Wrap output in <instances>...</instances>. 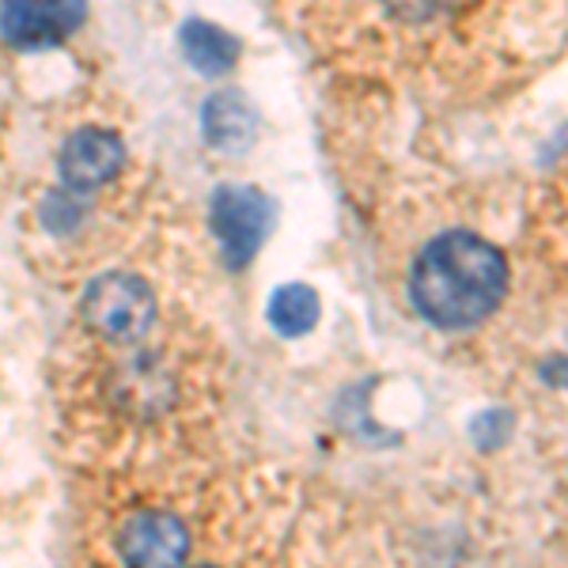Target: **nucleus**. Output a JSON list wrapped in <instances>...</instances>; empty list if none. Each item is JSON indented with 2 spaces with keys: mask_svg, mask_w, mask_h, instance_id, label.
I'll use <instances>...</instances> for the list:
<instances>
[{
  "mask_svg": "<svg viewBox=\"0 0 568 568\" xmlns=\"http://www.w3.org/2000/svg\"><path fill=\"white\" fill-rule=\"evenodd\" d=\"M508 265L497 246L470 232L439 235L420 251L409 277L414 307L444 329L474 326L504 300Z\"/></svg>",
  "mask_w": 568,
  "mask_h": 568,
  "instance_id": "nucleus-1",
  "label": "nucleus"
},
{
  "mask_svg": "<svg viewBox=\"0 0 568 568\" xmlns=\"http://www.w3.org/2000/svg\"><path fill=\"white\" fill-rule=\"evenodd\" d=\"M80 315L106 342H141L152 326L155 300L144 288V281L130 273H106V277L91 281L84 300H80Z\"/></svg>",
  "mask_w": 568,
  "mask_h": 568,
  "instance_id": "nucleus-2",
  "label": "nucleus"
},
{
  "mask_svg": "<svg viewBox=\"0 0 568 568\" xmlns=\"http://www.w3.org/2000/svg\"><path fill=\"white\" fill-rule=\"evenodd\" d=\"M122 568H182L190 535L171 511H136L114 538Z\"/></svg>",
  "mask_w": 568,
  "mask_h": 568,
  "instance_id": "nucleus-3",
  "label": "nucleus"
},
{
  "mask_svg": "<svg viewBox=\"0 0 568 568\" xmlns=\"http://www.w3.org/2000/svg\"><path fill=\"white\" fill-rule=\"evenodd\" d=\"M88 0H0V34L20 50L65 42L84 23Z\"/></svg>",
  "mask_w": 568,
  "mask_h": 568,
  "instance_id": "nucleus-4",
  "label": "nucleus"
},
{
  "mask_svg": "<svg viewBox=\"0 0 568 568\" xmlns=\"http://www.w3.org/2000/svg\"><path fill=\"white\" fill-rule=\"evenodd\" d=\"M209 220H213V232L224 243L227 265H246L258 254L265 240V197L251 186H224L216 190L213 205H209Z\"/></svg>",
  "mask_w": 568,
  "mask_h": 568,
  "instance_id": "nucleus-5",
  "label": "nucleus"
},
{
  "mask_svg": "<svg viewBox=\"0 0 568 568\" xmlns=\"http://www.w3.org/2000/svg\"><path fill=\"white\" fill-rule=\"evenodd\" d=\"M122 160H125V149L114 133L80 130L61 144L58 175L72 194H91V190L106 186V182L122 171Z\"/></svg>",
  "mask_w": 568,
  "mask_h": 568,
  "instance_id": "nucleus-6",
  "label": "nucleus"
},
{
  "mask_svg": "<svg viewBox=\"0 0 568 568\" xmlns=\"http://www.w3.org/2000/svg\"><path fill=\"white\" fill-rule=\"evenodd\" d=\"M201 130H205V141L216 144L220 152H243L254 141L258 114L240 91H220L201 110Z\"/></svg>",
  "mask_w": 568,
  "mask_h": 568,
  "instance_id": "nucleus-7",
  "label": "nucleus"
},
{
  "mask_svg": "<svg viewBox=\"0 0 568 568\" xmlns=\"http://www.w3.org/2000/svg\"><path fill=\"white\" fill-rule=\"evenodd\" d=\"M179 42H182V53H186L190 65L197 72H205V77L232 72V65L240 61V42H235L227 31H220L216 23H205V20L182 23Z\"/></svg>",
  "mask_w": 568,
  "mask_h": 568,
  "instance_id": "nucleus-8",
  "label": "nucleus"
},
{
  "mask_svg": "<svg viewBox=\"0 0 568 568\" xmlns=\"http://www.w3.org/2000/svg\"><path fill=\"white\" fill-rule=\"evenodd\" d=\"M265 318H270V326L277 329L281 337H304L307 329L318 323L315 288H307V284H284V288L273 292Z\"/></svg>",
  "mask_w": 568,
  "mask_h": 568,
  "instance_id": "nucleus-9",
  "label": "nucleus"
},
{
  "mask_svg": "<svg viewBox=\"0 0 568 568\" xmlns=\"http://www.w3.org/2000/svg\"><path fill=\"white\" fill-rule=\"evenodd\" d=\"M398 16H406V20H428V16L439 8V0H387Z\"/></svg>",
  "mask_w": 568,
  "mask_h": 568,
  "instance_id": "nucleus-10",
  "label": "nucleus"
}]
</instances>
